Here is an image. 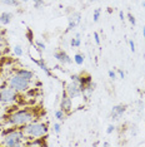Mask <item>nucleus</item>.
I'll return each instance as SVG.
<instances>
[{
    "label": "nucleus",
    "instance_id": "obj_1",
    "mask_svg": "<svg viewBox=\"0 0 145 147\" xmlns=\"http://www.w3.org/2000/svg\"><path fill=\"white\" fill-rule=\"evenodd\" d=\"M26 136L21 127L13 126L10 129H3L1 132V145L8 147H19L25 145Z\"/></svg>",
    "mask_w": 145,
    "mask_h": 147
},
{
    "label": "nucleus",
    "instance_id": "obj_2",
    "mask_svg": "<svg viewBox=\"0 0 145 147\" xmlns=\"http://www.w3.org/2000/svg\"><path fill=\"white\" fill-rule=\"evenodd\" d=\"M35 113L33 109L29 108H23V109H16V111L11 112L6 118V122L10 126L16 127H23L28 123L35 121Z\"/></svg>",
    "mask_w": 145,
    "mask_h": 147
},
{
    "label": "nucleus",
    "instance_id": "obj_3",
    "mask_svg": "<svg viewBox=\"0 0 145 147\" xmlns=\"http://www.w3.org/2000/svg\"><path fill=\"white\" fill-rule=\"evenodd\" d=\"M21 129L24 131L25 136L29 137V140H34V138H39V137H44L48 135V125L44 122H36L33 121L28 125L23 126Z\"/></svg>",
    "mask_w": 145,
    "mask_h": 147
},
{
    "label": "nucleus",
    "instance_id": "obj_4",
    "mask_svg": "<svg viewBox=\"0 0 145 147\" xmlns=\"http://www.w3.org/2000/svg\"><path fill=\"white\" fill-rule=\"evenodd\" d=\"M31 86V81L23 78L21 76L14 73L10 78H9V87H11L13 89H15L16 92L21 93V92H26Z\"/></svg>",
    "mask_w": 145,
    "mask_h": 147
},
{
    "label": "nucleus",
    "instance_id": "obj_5",
    "mask_svg": "<svg viewBox=\"0 0 145 147\" xmlns=\"http://www.w3.org/2000/svg\"><path fill=\"white\" fill-rule=\"evenodd\" d=\"M18 97L19 92H16L11 87H8V88H4L0 91V103H4V105L14 103L18 101Z\"/></svg>",
    "mask_w": 145,
    "mask_h": 147
},
{
    "label": "nucleus",
    "instance_id": "obj_6",
    "mask_svg": "<svg viewBox=\"0 0 145 147\" xmlns=\"http://www.w3.org/2000/svg\"><path fill=\"white\" fill-rule=\"evenodd\" d=\"M60 109H63L65 113H70L72 109V98L69 97V94L65 92V89L61 93V98H60Z\"/></svg>",
    "mask_w": 145,
    "mask_h": 147
},
{
    "label": "nucleus",
    "instance_id": "obj_7",
    "mask_svg": "<svg viewBox=\"0 0 145 147\" xmlns=\"http://www.w3.org/2000/svg\"><path fill=\"white\" fill-rule=\"evenodd\" d=\"M65 92L68 93L70 98L74 99V98H76V97L81 96V87H80V84H78V83L70 81V83H68V84L65 86Z\"/></svg>",
    "mask_w": 145,
    "mask_h": 147
},
{
    "label": "nucleus",
    "instance_id": "obj_8",
    "mask_svg": "<svg viewBox=\"0 0 145 147\" xmlns=\"http://www.w3.org/2000/svg\"><path fill=\"white\" fill-rule=\"evenodd\" d=\"M54 58L63 65H68V64H71L72 63V59L70 58V55L65 51H63V49H57V51L54 52Z\"/></svg>",
    "mask_w": 145,
    "mask_h": 147
},
{
    "label": "nucleus",
    "instance_id": "obj_9",
    "mask_svg": "<svg viewBox=\"0 0 145 147\" xmlns=\"http://www.w3.org/2000/svg\"><path fill=\"white\" fill-rule=\"evenodd\" d=\"M125 112H126V105H123V103H120V105H116V106H114L113 108H111V111H110V118L113 119V121H119L121 117L124 116Z\"/></svg>",
    "mask_w": 145,
    "mask_h": 147
},
{
    "label": "nucleus",
    "instance_id": "obj_10",
    "mask_svg": "<svg viewBox=\"0 0 145 147\" xmlns=\"http://www.w3.org/2000/svg\"><path fill=\"white\" fill-rule=\"evenodd\" d=\"M68 22H69L68 23V28H67V30H65V33L71 32L72 29L75 28V26L80 24V22H81V14H80V13H78V11L72 13V14L69 15Z\"/></svg>",
    "mask_w": 145,
    "mask_h": 147
},
{
    "label": "nucleus",
    "instance_id": "obj_11",
    "mask_svg": "<svg viewBox=\"0 0 145 147\" xmlns=\"http://www.w3.org/2000/svg\"><path fill=\"white\" fill-rule=\"evenodd\" d=\"M31 59V61L33 62H34L35 63V64L36 65H38L39 67V68H40L41 69V71L43 72H44L45 73V74H47L48 77H51L53 76V73H51V71H50V69H49V67L47 65V63H45L44 62V59H43V58H39V59H36V58H30Z\"/></svg>",
    "mask_w": 145,
    "mask_h": 147
},
{
    "label": "nucleus",
    "instance_id": "obj_12",
    "mask_svg": "<svg viewBox=\"0 0 145 147\" xmlns=\"http://www.w3.org/2000/svg\"><path fill=\"white\" fill-rule=\"evenodd\" d=\"M13 18H14V14L10 11H3L1 14H0V24L1 25H8L10 24Z\"/></svg>",
    "mask_w": 145,
    "mask_h": 147
},
{
    "label": "nucleus",
    "instance_id": "obj_13",
    "mask_svg": "<svg viewBox=\"0 0 145 147\" xmlns=\"http://www.w3.org/2000/svg\"><path fill=\"white\" fill-rule=\"evenodd\" d=\"M15 73L19 74V76H21L23 78L28 79V81L33 82V79H34V73H33L31 71H29V69H18Z\"/></svg>",
    "mask_w": 145,
    "mask_h": 147
},
{
    "label": "nucleus",
    "instance_id": "obj_14",
    "mask_svg": "<svg viewBox=\"0 0 145 147\" xmlns=\"http://www.w3.org/2000/svg\"><path fill=\"white\" fill-rule=\"evenodd\" d=\"M81 44V39H80V34H78L75 35V38H71L70 39V45L72 47V48H79Z\"/></svg>",
    "mask_w": 145,
    "mask_h": 147
},
{
    "label": "nucleus",
    "instance_id": "obj_15",
    "mask_svg": "<svg viewBox=\"0 0 145 147\" xmlns=\"http://www.w3.org/2000/svg\"><path fill=\"white\" fill-rule=\"evenodd\" d=\"M68 113H65L63 109H58V111H55V118L58 119L59 122H63L65 118H67Z\"/></svg>",
    "mask_w": 145,
    "mask_h": 147
},
{
    "label": "nucleus",
    "instance_id": "obj_16",
    "mask_svg": "<svg viewBox=\"0 0 145 147\" xmlns=\"http://www.w3.org/2000/svg\"><path fill=\"white\" fill-rule=\"evenodd\" d=\"M0 3H3L4 5L8 6H19L20 5V0H0Z\"/></svg>",
    "mask_w": 145,
    "mask_h": 147
},
{
    "label": "nucleus",
    "instance_id": "obj_17",
    "mask_svg": "<svg viewBox=\"0 0 145 147\" xmlns=\"http://www.w3.org/2000/svg\"><path fill=\"white\" fill-rule=\"evenodd\" d=\"M74 62L76 63L78 65H81L84 63V61H85V57H84V54H81V53H78V54H75L74 55Z\"/></svg>",
    "mask_w": 145,
    "mask_h": 147
},
{
    "label": "nucleus",
    "instance_id": "obj_18",
    "mask_svg": "<svg viewBox=\"0 0 145 147\" xmlns=\"http://www.w3.org/2000/svg\"><path fill=\"white\" fill-rule=\"evenodd\" d=\"M26 38H28V40H29V43H30V45L31 44H34V33H33V30L30 28H28L26 29Z\"/></svg>",
    "mask_w": 145,
    "mask_h": 147
},
{
    "label": "nucleus",
    "instance_id": "obj_19",
    "mask_svg": "<svg viewBox=\"0 0 145 147\" xmlns=\"http://www.w3.org/2000/svg\"><path fill=\"white\" fill-rule=\"evenodd\" d=\"M34 45H35L40 52H44V51H45V48H47L45 43H43V42H40V40H34Z\"/></svg>",
    "mask_w": 145,
    "mask_h": 147
},
{
    "label": "nucleus",
    "instance_id": "obj_20",
    "mask_svg": "<svg viewBox=\"0 0 145 147\" xmlns=\"http://www.w3.org/2000/svg\"><path fill=\"white\" fill-rule=\"evenodd\" d=\"M100 14H101V9H95L93 13V22L98 23L99 19H100Z\"/></svg>",
    "mask_w": 145,
    "mask_h": 147
},
{
    "label": "nucleus",
    "instance_id": "obj_21",
    "mask_svg": "<svg viewBox=\"0 0 145 147\" xmlns=\"http://www.w3.org/2000/svg\"><path fill=\"white\" fill-rule=\"evenodd\" d=\"M31 1H33V4H34L35 9H40L41 6H44V4H45L44 0H31Z\"/></svg>",
    "mask_w": 145,
    "mask_h": 147
},
{
    "label": "nucleus",
    "instance_id": "obj_22",
    "mask_svg": "<svg viewBox=\"0 0 145 147\" xmlns=\"http://www.w3.org/2000/svg\"><path fill=\"white\" fill-rule=\"evenodd\" d=\"M14 53H15V55L21 57L23 53H24V51H23V48H21L20 45H15V47H14Z\"/></svg>",
    "mask_w": 145,
    "mask_h": 147
},
{
    "label": "nucleus",
    "instance_id": "obj_23",
    "mask_svg": "<svg viewBox=\"0 0 145 147\" xmlns=\"http://www.w3.org/2000/svg\"><path fill=\"white\" fill-rule=\"evenodd\" d=\"M128 20H129V23L131 25H136V19H135V16L131 14V13H128Z\"/></svg>",
    "mask_w": 145,
    "mask_h": 147
},
{
    "label": "nucleus",
    "instance_id": "obj_24",
    "mask_svg": "<svg viewBox=\"0 0 145 147\" xmlns=\"http://www.w3.org/2000/svg\"><path fill=\"white\" fill-rule=\"evenodd\" d=\"M53 129H54V132L57 133V135H59L61 131V125H60V122H57V123H54V126H53Z\"/></svg>",
    "mask_w": 145,
    "mask_h": 147
},
{
    "label": "nucleus",
    "instance_id": "obj_25",
    "mask_svg": "<svg viewBox=\"0 0 145 147\" xmlns=\"http://www.w3.org/2000/svg\"><path fill=\"white\" fill-rule=\"evenodd\" d=\"M108 76H109V78L113 79V81H114V79H116V72L111 71V69H110V71H108Z\"/></svg>",
    "mask_w": 145,
    "mask_h": 147
},
{
    "label": "nucleus",
    "instance_id": "obj_26",
    "mask_svg": "<svg viewBox=\"0 0 145 147\" xmlns=\"http://www.w3.org/2000/svg\"><path fill=\"white\" fill-rule=\"evenodd\" d=\"M114 131H115V126L114 125H109L108 128H106V133H108V135H111Z\"/></svg>",
    "mask_w": 145,
    "mask_h": 147
},
{
    "label": "nucleus",
    "instance_id": "obj_27",
    "mask_svg": "<svg viewBox=\"0 0 145 147\" xmlns=\"http://www.w3.org/2000/svg\"><path fill=\"white\" fill-rule=\"evenodd\" d=\"M94 40H95V43H96L98 45H100V36H99V34L96 32H94Z\"/></svg>",
    "mask_w": 145,
    "mask_h": 147
},
{
    "label": "nucleus",
    "instance_id": "obj_28",
    "mask_svg": "<svg viewBox=\"0 0 145 147\" xmlns=\"http://www.w3.org/2000/svg\"><path fill=\"white\" fill-rule=\"evenodd\" d=\"M129 45H130V51L133 53H135V43H134L133 39H130L129 40Z\"/></svg>",
    "mask_w": 145,
    "mask_h": 147
},
{
    "label": "nucleus",
    "instance_id": "obj_29",
    "mask_svg": "<svg viewBox=\"0 0 145 147\" xmlns=\"http://www.w3.org/2000/svg\"><path fill=\"white\" fill-rule=\"evenodd\" d=\"M118 74L120 76V78H121V79H124V78H125V73L121 71V69H118Z\"/></svg>",
    "mask_w": 145,
    "mask_h": 147
},
{
    "label": "nucleus",
    "instance_id": "obj_30",
    "mask_svg": "<svg viewBox=\"0 0 145 147\" xmlns=\"http://www.w3.org/2000/svg\"><path fill=\"white\" fill-rule=\"evenodd\" d=\"M119 15H120V19H121V20H124V13L123 11H119Z\"/></svg>",
    "mask_w": 145,
    "mask_h": 147
},
{
    "label": "nucleus",
    "instance_id": "obj_31",
    "mask_svg": "<svg viewBox=\"0 0 145 147\" xmlns=\"http://www.w3.org/2000/svg\"><path fill=\"white\" fill-rule=\"evenodd\" d=\"M143 35H144V39H145V26H143Z\"/></svg>",
    "mask_w": 145,
    "mask_h": 147
},
{
    "label": "nucleus",
    "instance_id": "obj_32",
    "mask_svg": "<svg viewBox=\"0 0 145 147\" xmlns=\"http://www.w3.org/2000/svg\"><path fill=\"white\" fill-rule=\"evenodd\" d=\"M1 132H3V128L0 127V140H1Z\"/></svg>",
    "mask_w": 145,
    "mask_h": 147
},
{
    "label": "nucleus",
    "instance_id": "obj_33",
    "mask_svg": "<svg viewBox=\"0 0 145 147\" xmlns=\"http://www.w3.org/2000/svg\"><path fill=\"white\" fill-rule=\"evenodd\" d=\"M21 3H26V1H29V0H20Z\"/></svg>",
    "mask_w": 145,
    "mask_h": 147
},
{
    "label": "nucleus",
    "instance_id": "obj_34",
    "mask_svg": "<svg viewBox=\"0 0 145 147\" xmlns=\"http://www.w3.org/2000/svg\"><path fill=\"white\" fill-rule=\"evenodd\" d=\"M143 8H145V1H143Z\"/></svg>",
    "mask_w": 145,
    "mask_h": 147
},
{
    "label": "nucleus",
    "instance_id": "obj_35",
    "mask_svg": "<svg viewBox=\"0 0 145 147\" xmlns=\"http://www.w3.org/2000/svg\"><path fill=\"white\" fill-rule=\"evenodd\" d=\"M94 1H98V0H94Z\"/></svg>",
    "mask_w": 145,
    "mask_h": 147
}]
</instances>
